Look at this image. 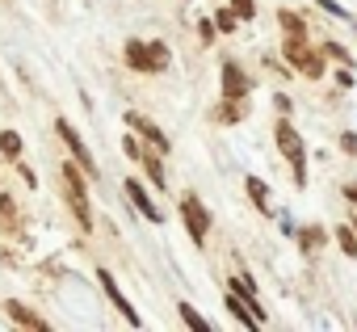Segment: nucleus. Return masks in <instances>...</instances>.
Returning a JSON list of instances; mask_svg holds the SVG:
<instances>
[{"instance_id": "obj_1", "label": "nucleus", "mask_w": 357, "mask_h": 332, "mask_svg": "<svg viewBox=\"0 0 357 332\" xmlns=\"http://www.w3.org/2000/svg\"><path fill=\"white\" fill-rule=\"evenodd\" d=\"M59 177H63V198H68V206H72V215H76V223L80 227H93V211H89V190H84V169L72 160V164H63L59 169Z\"/></svg>"}, {"instance_id": "obj_2", "label": "nucleus", "mask_w": 357, "mask_h": 332, "mask_svg": "<svg viewBox=\"0 0 357 332\" xmlns=\"http://www.w3.org/2000/svg\"><path fill=\"white\" fill-rule=\"evenodd\" d=\"M273 139H278V151L290 160V169H294V186H307V147H303L298 130L282 118V122L273 126Z\"/></svg>"}, {"instance_id": "obj_3", "label": "nucleus", "mask_w": 357, "mask_h": 332, "mask_svg": "<svg viewBox=\"0 0 357 332\" xmlns=\"http://www.w3.org/2000/svg\"><path fill=\"white\" fill-rule=\"evenodd\" d=\"M122 59H126V68H135V72H151V76H155V72L168 68L172 55H168L164 43H139V38H135V43H126Z\"/></svg>"}, {"instance_id": "obj_4", "label": "nucleus", "mask_w": 357, "mask_h": 332, "mask_svg": "<svg viewBox=\"0 0 357 332\" xmlns=\"http://www.w3.org/2000/svg\"><path fill=\"white\" fill-rule=\"evenodd\" d=\"M282 51H286V59H290V63H294L307 80H319V76H324V59H319V51H311L303 38H294V34H290Z\"/></svg>"}, {"instance_id": "obj_5", "label": "nucleus", "mask_w": 357, "mask_h": 332, "mask_svg": "<svg viewBox=\"0 0 357 332\" xmlns=\"http://www.w3.org/2000/svg\"><path fill=\"white\" fill-rule=\"evenodd\" d=\"M181 219H185V227H190V240H194V244H206L211 215H206V206H202L194 194H185V198H181Z\"/></svg>"}, {"instance_id": "obj_6", "label": "nucleus", "mask_w": 357, "mask_h": 332, "mask_svg": "<svg viewBox=\"0 0 357 332\" xmlns=\"http://www.w3.org/2000/svg\"><path fill=\"white\" fill-rule=\"evenodd\" d=\"M97 282H101V290H105V299H109V303H114V307L122 311V319H126L130 328H143V319H139V311H135V307H130V299H126V294L118 290V282H114V273H109V269H97Z\"/></svg>"}, {"instance_id": "obj_7", "label": "nucleus", "mask_w": 357, "mask_h": 332, "mask_svg": "<svg viewBox=\"0 0 357 332\" xmlns=\"http://www.w3.org/2000/svg\"><path fill=\"white\" fill-rule=\"evenodd\" d=\"M55 130H59V139L68 143V151H72V160L80 164V169H84L89 177H97V164H93V156H89V147H84V139H80V135L72 130V122H68V118H59V122H55Z\"/></svg>"}, {"instance_id": "obj_8", "label": "nucleus", "mask_w": 357, "mask_h": 332, "mask_svg": "<svg viewBox=\"0 0 357 332\" xmlns=\"http://www.w3.org/2000/svg\"><path fill=\"white\" fill-rule=\"evenodd\" d=\"M126 122H130V130H139V135H143V139H147V143H151L155 151H172L168 135H164V130H160V126H155L151 118H143V114H126Z\"/></svg>"}, {"instance_id": "obj_9", "label": "nucleus", "mask_w": 357, "mask_h": 332, "mask_svg": "<svg viewBox=\"0 0 357 332\" xmlns=\"http://www.w3.org/2000/svg\"><path fill=\"white\" fill-rule=\"evenodd\" d=\"M5 315H9L17 328H30V332H47V328H51L43 315H34V311H30V307H22L17 299H9V303H5Z\"/></svg>"}, {"instance_id": "obj_10", "label": "nucleus", "mask_w": 357, "mask_h": 332, "mask_svg": "<svg viewBox=\"0 0 357 332\" xmlns=\"http://www.w3.org/2000/svg\"><path fill=\"white\" fill-rule=\"evenodd\" d=\"M248 89H252V80L244 76V68L227 59V63H223V97H244Z\"/></svg>"}, {"instance_id": "obj_11", "label": "nucleus", "mask_w": 357, "mask_h": 332, "mask_svg": "<svg viewBox=\"0 0 357 332\" xmlns=\"http://www.w3.org/2000/svg\"><path fill=\"white\" fill-rule=\"evenodd\" d=\"M126 198H130V202L139 206V215H143V219H151V223H160V219H164V215L155 211V202L147 198V190H143L139 181H126Z\"/></svg>"}, {"instance_id": "obj_12", "label": "nucleus", "mask_w": 357, "mask_h": 332, "mask_svg": "<svg viewBox=\"0 0 357 332\" xmlns=\"http://www.w3.org/2000/svg\"><path fill=\"white\" fill-rule=\"evenodd\" d=\"M227 311H231V315H236V319H240L244 328H261V324H265V319H261V315H257V311L248 307V299H240L236 290L227 294Z\"/></svg>"}, {"instance_id": "obj_13", "label": "nucleus", "mask_w": 357, "mask_h": 332, "mask_svg": "<svg viewBox=\"0 0 357 332\" xmlns=\"http://www.w3.org/2000/svg\"><path fill=\"white\" fill-rule=\"evenodd\" d=\"M244 114H248V110H244V97H223V101H219V110H215V118H219V122H227V126H231V122H240Z\"/></svg>"}, {"instance_id": "obj_14", "label": "nucleus", "mask_w": 357, "mask_h": 332, "mask_svg": "<svg viewBox=\"0 0 357 332\" xmlns=\"http://www.w3.org/2000/svg\"><path fill=\"white\" fill-rule=\"evenodd\" d=\"M139 164H143V169H147V177L155 181V190H164V186H168V177H164V164H160V156H155V151H147V147H143Z\"/></svg>"}, {"instance_id": "obj_15", "label": "nucleus", "mask_w": 357, "mask_h": 332, "mask_svg": "<svg viewBox=\"0 0 357 332\" xmlns=\"http://www.w3.org/2000/svg\"><path fill=\"white\" fill-rule=\"evenodd\" d=\"M248 198L257 202V211H261V215H269V211H273V206H269V186H265L261 177H248Z\"/></svg>"}, {"instance_id": "obj_16", "label": "nucleus", "mask_w": 357, "mask_h": 332, "mask_svg": "<svg viewBox=\"0 0 357 332\" xmlns=\"http://www.w3.org/2000/svg\"><path fill=\"white\" fill-rule=\"evenodd\" d=\"M0 227H5L9 236L17 232V206H13V198H9V194H0Z\"/></svg>"}, {"instance_id": "obj_17", "label": "nucleus", "mask_w": 357, "mask_h": 332, "mask_svg": "<svg viewBox=\"0 0 357 332\" xmlns=\"http://www.w3.org/2000/svg\"><path fill=\"white\" fill-rule=\"evenodd\" d=\"M0 151H5L9 160H22V135L17 130H5V135H0Z\"/></svg>"}, {"instance_id": "obj_18", "label": "nucleus", "mask_w": 357, "mask_h": 332, "mask_svg": "<svg viewBox=\"0 0 357 332\" xmlns=\"http://www.w3.org/2000/svg\"><path fill=\"white\" fill-rule=\"evenodd\" d=\"M176 311H181V319H185V328H194V332H211V324L190 307V303H181V307H176Z\"/></svg>"}, {"instance_id": "obj_19", "label": "nucleus", "mask_w": 357, "mask_h": 332, "mask_svg": "<svg viewBox=\"0 0 357 332\" xmlns=\"http://www.w3.org/2000/svg\"><path fill=\"white\" fill-rule=\"evenodd\" d=\"M282 30H286V34H294V38H303V34H307V22H303L298 13L282 9Z\"/></svg>"}, {"instance_id": "obj_20", "label": "nucleus", "mask_w": 357, "mask_h": 332, "mask_svg": "<svg viewBox=\"0 0 357 332\" xmlns=\"http://www.w3.org/2000/svg\"><path fill=\"white\" fill-rule=\"evenodd\" d=\"M298 240H303V248H311V252H315V248H324L328 232H324V227H303V236H298Z\"/></svg>"}, {"instance_id": "obj_21", "label": "nucleus", "mask_w": 357, "mask_h": 332, "mask_svg": "<svg viewBox=\"0 0 357 332\" xmlns=\"http://www.w3.org/2000/svg\"><path fill=\"white\" fill-rule=\"evenodd\" d=\"M336 244H340V252H344V257H357V232L336 227Z\"/></svg>"}, {"instance_id": "obj_22", "label": "nucleus", "mask_w": 357, "mask_h": 332, "mask_svg": "<svg viewBox=\"0 0 357 332\" xmlns=\"http://www.w3.org/2000/svg\"><path fill=\"white\" fill-rule=\"evenodd\" d=\"M324 55H332V59H336L340 68H353V55H349V51H344L340 43H324Z\"/></svg>"}, {"instance_id": "obj_23", "label": "nucleus", "mask_w": 357, "mask_h": 332, "mask_svg": "<svg viewBox=\"0 0 357 332\" xmlns=\"http://www.w3.org/2000/svg\"><path fill=\"white\" fill-rule=\"evenodd\" d=\"M215 26H219L223 34H231V30H236V9H219V17H215Z\"/></svg>"}, {"instance_id": "obj_24", "label": "nucleus", "mask_w": 357, "mask_h": 332, "mask_svg": "<svg viewBox=\"0 0 357 332\" xmlns=\"http://www.w3.org/2000/svg\"><path fill=\"white\" fill-rule=\"evenodd\" d=\"M231 9H236V17H240V22L257 17V5H252V0H231Z\"/></svg>"}, {"instance_id": "obj_25", "label": "nucleus", "mask_w": 357, "mask_h": 332, "mask_svg": "<svg viewBox=\"0 0 357 332\" xmlns=\"http://www.w3.org/2000/svg\"><path fill=\"white\" fill-rule=\"evenodd\" d=\"M122 151H126L130 160H139V156H143V143H139L135 135H126V139H122Z\"/></svg>"}, {"instance_id": "obj_26", "label": "nucleus", "mask_w": 357, "mask_h": 332, "mask_svg": "<svg viewBox=\"0 0 357 332\" xmlns=\"http://www.w3.org/2000/svg\"><path fill=\"white\" fill-rule=\"evenodd\" d=\"M215 30H219L215 22H198V34H202V43H211V38H215Z\"/></svg>"}, {"instance_id": "obj_27", "label": "nucleus", "mask_w": 357, "mask_h": 332, "mask_svg": "<svg viewBox=\"0 0 357 332\" xmlns=\"http://www.w3.org/2000/svg\"><path fill=\"white\" fill-rule=\"evenodd\" d=\"M340 147H344V151H353V156H357V135H340Z\"/></svg>"}, {"instance_id": "obj_28", "label": "nucleus", "mask_w": 357, "mask_h": 332, "mask_svg": "<svg viewBox=\"0 0 357 332\" xmlns=\"http://www.w3.org/2000/svg\"><path fill=\"white\" fill-rule=\"evenodd\" d=\"M319 5H324V9H328V13H332V17H344V9H340V5H336V0H319Z\"/></svg>"}, {"instance_id": "obj_29", "label": "nucleus", "mask_w": 357, "mask_h": 332, "mask_svg": "<svg viewBox=\"0 0 357 332\" xmlns=\"http://www.w3.org/2000/svg\"><path fill=\"white\" fill-rule=\"evenodd\" d=\"M344 194H349V202H353V206H357V186H349V190H344Z\"/></svg>"}, {"instance_id": "obj_30", "label": "nucleus", "mask_w": 357, "mask_h": 332, "mask_svg": "<svg viewBox=\"0 0 357 332\" xmlns=\"http://www.w3.org/2000/svg\"><path fill=\"white\" fill-rule=\"evenodd\" d=\"M0 160H5V151H0Z\"/></svg>"}]
</instances>
